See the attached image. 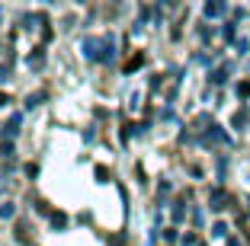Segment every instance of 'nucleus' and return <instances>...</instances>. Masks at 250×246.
Wrapping results in <instances>:
<instances>
[{"instance_id": "1", "label": "nucleus", "mask_w": 250, "mask_h": 246, "mask_svg": "<svg viewBox=\"0 0 250 246\" xmlns=\"http://www.w3.org/2000/svg\"><path fill=\"white\" fill-rule=\"evenodd\" d=\"M81 51L87 55L90 61H100V51H103V38H96V36H87L81 42Z\"/></svg>"}, {"instance_id": "2", "label": "nucleus", "mask_w": 250, "mask_h": 246, "mask_svg": "<svg viewBox=\"0 0 250 246\" xmlns=\"http://www.w3.org/2000/svg\"><path fill=\"white\" fill-rule=\"evenodd\" d=\"M20 122H22V118H20V115H13L7 125H3V141H10V144H13V138L20 134Z\"/></svg>"}, {"instance_id": "3", "label": "nucleus", "mask_w": 250, "mask_h": 246, "mask_svg": "<svg viewBox=\"0 0 250 246\" xmlns=\"http://www.w3.org/2000/svg\"><path fill=\"white\" fill-rule=\"evenodd\" d=\"M116 58V42H112V36L103 38V51H100V64H106V61Z\"/></svg>"}, {"instance_id": "4", "label": "nucleus", "mask_w": 250, "mask_h": 246, "mask_svg": "<svg viewBox=\"0 0 250 246\" xmlns=\"http://www.w3.org/2000/svg\"><path fill=\"white\" fill-rule=\"evenodd\" d=\"M141 64H145V55L138 51V55H132V58L125 61V67H122V71H125V74H135V71H138Z\"/></svg>"}, {"instance_id": "5", "label": "nucleus", "mask_w": 250, "mask_h": 246, "mask_svg": "<svg viewBox=\"0 0 250 246\" xmlns=\"http://www.w3.org/2000/svg\"><path fill=\"white\" fill-rule=\"evenodd\" d=\"M48 221H52L55 230H64V227H67V214H64V211H52V214H48Z\"/></svg>"}, {"instance_id": "6", "label": "nucleus", "mask_w": 250, "mask_h": 246, "mask_svg": "<svg viewBox=\"0 0 250 246\" xmlns=\"http://www.w3.org/2000/svg\"><path fill=\"white\" fill-rule=\"evenodd\" d=\"M45 64V48L39 45V48H32V55H29V67H42Z\"/></svg>"}, {"instance_id": "7", "label": "nucleus", "mask_w": 250, "mask_h": 246, "mask_svg": "<svg viewBox=\"0 0 250 246\" xmlns=\"http://www.w3.org/2000/svg\"><path fill=\"white\" fill-rule=\"evenodd\" d=\"M225 202H231V198L225 195L221 189H215V192H212V208H215V211H221V208H225Z\"/></svg>"}, {"instance_id": "8", "label": "nucleus", "mask_w": 250, "mask_h": 246, "mask_svg": "<svg viewBox=\"0 0 250 246\" xmlns=\"http://www.w3.org/2000/svg\"><path fill=\"white\" fill-rule=\"evenodd\" d=\"M16 240H20V243H29V227H26V221H16Z\"/></svg>"}, {"instance_id": "9", "label": "nucleus", "mask_w": 250, "mask_h": 246, "mask_svg": "<svg viewBox=\"0 0 250 246\" xmlns=\"http://www.w3.org/2000/svg\"><path fill=\"white\" fill-rule=\"evenodd\" d=\"M45 96H48V93H45V90H39V93H29V96H26V109H36L39 102L45 99Z\"/></svg>"}, {"instance_id": "10", "label": "nucleus", "mask_w": 250, "mask_h": 246, "mask_svg": "<svg viewBox=\"0 0 250 246\" xmlns=\"http://www.w3.org/2000/svg\"><path fill=\"white\" fill-rule=\"evenodd\" d=\"M13 214H16V208H13L10 202H7V205H0V217H3V221H7V217H13Z\"/></svg>"}, {"instance_id": "11", "label": "nucleus", "mask_w": 250, "mask_h": 246, "mask_svg": "<svg viewBox=\"0 0 250 246\" xmlns=\"http://www.w3.org/2000/svg\"><path fill=\"white\" fill-rule=\"evenodd\" d=\"M93 173H96V182H109V170L106 167H96Z\"/></svg>"}, {"instance_id": "12", "label": "nucleus", "mask_w": 250, "mask_h": 246, "mask_svg": "<svg viewBox=\"0 0 250 246\" xmlns=\"http://www.w3.org/2000/svg\"><path fill=\"white\" fill-rule=\"evenodd\" d=\"M221 10H225L221 3H206V16H218Z\"/></svg>"}, {"instance_id": "13", "label": "nucleus", "mask_w": 250, "mask_h": 246, "mask_svg": "<svg viewBox=\"0 0 250 246\" xmlns=\"http://www.w3.org/2000/svg\"><path fill=\"white\" fill-rule=\"evenodd\" d=\"M237 93H241L244 99H247V96H250V80H244V83H237Z\"/></svg>"}, {"instance_id": "14", "label": "nucleus", "mask_w": 250, "mask_h": 246, "mask_svg": "<svg viewBox=\"0 0 250 246\" xmlns=\"http://www.w3.org/2000/svg\"><path fill=\"white\" fill-rule=\"evenodd\" d=\"M225 77H228V67H221V71H215V74H212V80H215V83H221Z\"/></svg>"}, {"instance_id": "15", "label": "nucleus", "mask_w": 250, "mask_h": 246, "mask_svg": "<svg viewBox=\"0 0 250 246\" xmlns=\"http://www.w3.org/2000/svg\"><path fill=\"white\" fill-rule=\"evenodd\" d=\"M212 233H215V237H225V233H228V227H225V224H215Z\"/></svg>"}, {"instance_id": "16", "label": "nucleus", "mask_w": 250, "mask_h": 246, "mask_svg": "<svg viewBox=\"0 0 250 246\" xmlns=\"http://www.w3.org/2000/svg\"><path fill=\"white\" fill-rule=\"evenodd\" d=\"M26 176H29V179H32V176H39V167H36V163H26Z\"/></svg>"}, {"instance_id": "17", "label": "nucleus", "mask_w": 250, "mask_h": 246, "mask_svg": "<svg viewBox=\"0 0 250 246\" xmlns=\"http://www.w3.org/2000/svg\"><path fill=\"white\" fill-rule=\"evenodd\" d=\"M164 240H167V243H173V240H177V230H173V227H170V230H164Z\"/></svg>"}, {"instance_id": "18", "label": "nucleus", "mask_w": 250, "mask_h": 246, "mask_svg": "<svg viewBox=\"0 0 250 246\" xmlns=\"http://www.w3.org/2000/svg\"><path fill=\"white\" fill-rule=\"evenodd\" d=\"M7 102H10V96H7V93H0V106H7Z\"/></svg>"}, {"instance_id": "19", "label": "nucleus", "mask_w": 250, "mask_h": 246, "mask_svg": "<svg viewBox=\"0 0 250 246\" xmlns=\"http://www.w3.org/2000/svg\"><path fill=\"white\" fill-rule=\"evenodd\" d=\"M0 80H7V67L3 64H0Z\"/></svg>"}, {"instance_id": "20", "label": "nucleus", "mask_w": 250, "mask_h": 246, "mask_svg": "<svg viewBox=\"0 0 250 246\" xmlns=\"http://www.w3.org/2000/svg\"><path fill=\"white\" fill-rule=\"evenodd\" d=\"M247 240H250V233H247Z\"/></svg>"}]
</instances>
